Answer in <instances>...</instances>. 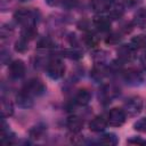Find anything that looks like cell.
<instances>
[{
  "instance_id": "6da1fadb",
  "label": "cell",
  "mask_w": 146,
  "mask_h": 146,
  "mask_svg": "<svg viewBox=\"0 0 146 146\" xmlns=\"http://www.w3.org/2000/svg\"><path fill=\"white\" fill-rule=\"evenodd\" d=\"M14 18L17 24L22 25L23 27L29 26H35L38 19H39V11L36 9H27L22 8L15 11Z\"/></svg>"
},
{
  "instance_id": "7a4b0ae2",
  "label": "cell",
  "mask_w": 146,
  "mask_h": 146,
  "mask_svg": "<svg viewBox=\"0 0 146 146\" xmlns=\"http://www.w3.org/2000/svg\"><path fill=\"white\" fill-rule=\"evenodd\" d=\"M47 74L52 80H58L65 74V65L58 58H52L47 63Z\"/></svg>"
},
{
  "instance_id": "3957f363",
  "label": "cell",
  "mask_w": 146,
  "mask_h": 146,
  "mask_svg": "<svg viewBox=\"0 0 146 146\" xmlns=\"http://www.w3.org/2000/svg\"><path fill=\"white\" fill-rule=\"evenodd\" d=\"M143 106H144V103H143V99L139 96H131L124 102L123 110H124L127 115L137 116L141 112Z\"/></svg>"
},
{
  "instance_id": "277c9868",
  "label": "cell",
  "mask_w": 146,
  "mask_h": 146,
  "mask_svg": "<svg viewBox=\"0 0 146 146\" xmlns=\"http://www.w3.org/2000/svg\"><path fill=\"white\" fill-rule=\"evenodd\" d=\"M23 90L29 95H31L32 97H35V96L38 97L46 92V86L41 80L34 78L25 82V84L23 86Z\"/></svg>"
},
{
  "instance_id": "5b68a950",
  "label": "cell",
  "mask_w": 146,
  "mask_h": 146,
  "mask_svg": "<svg viewBox=\"0 0 146 146\" xmlns=\"http://www.w3.org/2000/svg\"><path fill=\"white\" fill-rule=\"evenodd\" d=\"M127 119V114L123 108L114 107L107 114V122L112 127H121Z\"/></svg>"
},
{
  "instance_id": "8992f818",
  "label": "cell",
  "mask_w": 146,
  "mask_h": 146,
  "mask_svg": "<svg viewBox=\"0 0 146 146\" xmlns=\"http://www.w3.org/2000/svg\"><path fill=\"white\" fill-rule=\"evenodd\" d=\"M123 80L130 86H139L144 82V74L137 68H128L122 72Z\"/></svg>"
},
{
  "instance_id": "52a82bcc",
  "label": "cell",
  "mask_w": 146,
  "mask_h": 146,
  "mask_svg": "<svg viewBox=\"0 0 146 146\" xmlns=\"http://www.w3.org/2000/svg\"><path fill=\"white\" fill-rule=\"evenodd\" d=\"M117 59L121 63L131 62L136 57V48L132 44H121L117 48Z\"/></svg>"
},
{
  "instance_id": "ba28073f",
  "label": "cell",
  "mask_w": 146,
  "mask_h": 146,
  "mask_svg": "<svg viewBox=\"0 0 146 146\" xmlns=\"http://www.w3.org/2000/svg\"><path fill=\"white\" fill-rule=\"evenodd\" d=\"M119 95H120V89H117L113 84H106L99 91V99L102 103L108 104L112 102V99L116 98Z\"/></svg>"
},
{
  "instance_id": "9c48e42d",
  "label": "cell",
  "mask_w": 146,
  "mask_h": 146,
  "mask_svg": "<svg viewBox=\"0 0 146 146\" xmlns=\"http://www.w3.org/2000/svg\"><path fill=\"white\" fill-rule=\"evenodd\" d=\"M25 71H26V67H25V64L22 59H15L13 60L10 64H9V67H8V72H9V75L17 80V79H22L24 75H25Z\"/></svg>"
},
{
  "instance_id": "30bf717a",
  "label": "cell",
  "mask_w": 146,
  "mask_h": 146,
  "mask_svg": "<svg viewBox=\"0 0 146 146\" xmlns=\"http://www.w3.org/2000/svg\"><path fill=\"white\" fill-rule=\"evenodd\" d=\"M107 124H108L107 117H105L104 115H97L89 122V129L94 132H100L105 130Z\"/></svg>"
},
{
  "instance_id": "8fae6325",
  "label": "cell",
  "mask_w": 146,
  "mask_h": 146,
  "mask_svg": "<svg viewBox=\"0 0 146 146\" xmlns=\"http://www.w3.org/2000/svg\"><path fill=\"white\" fill-rule=\"evenodd\" d=\"M92 24L99 32H108L111 30V19L108 16H96L92 21Z\"/></svg>"
},
{
  "instance_id": "7c38bea8",
  "label": "cell",
  "mask_w": 146,
  "mask_h": 146,
  "mask_svg": "<svg viewBox=\"0 0 146 146\" xmlns=\"http://www.w3.org/2000/svg\"><path fill=\"white\" fill-rule=\"evenodd\" d=\"M66 127L73 133H79L83 128V120L78 115H71L66 120Z\"/></svg>"
},
{
  "instance_id": "4fadbf2b",
  "label": "cell",
  "mask_w": 146,
  "mask_h": 146,
  "mask_svg": "<svg viewBox=\"0 0 146 146\" xmlns=\"http://www.w3.org/2000/svg\"><path fill=\"white\" fill-rule=\"evenodd\" d=\"M16 104L22 108H30L33 106V97L22 89L16 95Z\"/></svg>"
},
{
  "instance_id": "5bb4252c",
  "label": "cell",
  "mask_w": 146,
  "mask_h": 146,
  "mask_svg": "<svg viewBox=\"0 0 146 146\" xmlns=\"http://www.w3.org/2000/svg\"><path fill=\"white\" fill-rule=\"evenodd\" d=\"M90 6L94 9V11L98 14H103L107 10H110L112 2L111 0H90Z\"/></svg>"
},
{
  "instance_id": "9a60e30c",
  "label": "cell",
  "mask_w": 146,
  "mask_h": 146,
  "mask_svg": "<svg viewBox=\"0 0 146 146\" xmlns=\"http://www.w3.org/2000/svg\"><path fill=\"white\" fill-rule=\"evenodd\" d=\"M91 99V94L88 89H80L78 90V92L75 94V98H74V102L75 104L80 105V106H86L89 104Z\"/></svg>"
},
{
  "instance_id": "2e32d148",
  "label": "cell",
  "mask_w": 146,
  "mask_h": 146,
  "mask_svg": "<svg viewBox=\"0 0 146 146\" xmlns=\"http://www.w3.org/2000/svg\"><path fill=\"white\" fill-rule=\"evenodd\" d=\"M124 14V5L122 2L114 3L108 10V17L112 19H120Z\"/></svg>"
},
{
  "instance_id": "e0dca14e",
  "label": "cell",
  "mask_w": 146,
  "mask_h": 146,
  "mask_svg": "<svg viewBox=\"0 0 146 146\" xmlns=\"http://www.w3.org/2000/svg\"><path fill=\"white\" fill-rule=\"evenodd\" d=\"M13 113H14L13 104L8 99L2 97L1 98V115H2V117L3 119L5 117H9V116L13 115Z\"/></svg>"
},
{
  "instance_id": "ac0fdd59",
  "label": "cell",
  "mask_w": 146,
  "mask_h": 146,
  "mask_svg": "<svg viewBox=\"0 0 146 146\" xmlns=\"http://www.w3.org/2000/svg\"><path fill=\"white\" fill-rule=\"evenodd\" d=\"M99 143L100 144H104V145H110V146H114L119 143V139L116 137L115 133H112V132H108V133H105L100 137L99 139Z\"/></svg>"
},
{
  "instance_id": "d6986e66",
  "label": "cell",
  "mask_w": 146,
  "mask_h": 146,
  "mask_svg": "<svg viewBox=\"0 0 146 146\" xmlns=\"http://www.w3.org/2000/svg\"><path fill=\"white\" fill-rule=\"evenodd\" d=\"M46 132V125L43 124H38L35 127H32L30 129V137L33 139H40Z\"/></svg>"
},
{
  "instance_id": "ffe728a7",
  "label": "cell",
  "mask_w": 146,
  "mask_h": 146,
  "mask_svg": "<svg viewBox=\"0 0 146 146\" xmlns=\"http://www.w3.org/2000/svg\"><path fill=\"white\" fill-rule=\"evenodd\" d=\"M131 44L136 49H146V34H139L132 38Z\"/></svg>"
},
{
  "instance_id": "44dd1931",
  "label": "cell",
  "mask_w": 146,
  "mask_h": 146,
  "mask_svg": "<svg viewBox=\"0 0 146 146\" xmlns=\"http://www.w3.org/2000/svg\"><path fill=\"white\" fill-rule=\"evenodd\" d=\"M133 24L137 25L138 27H146V10L140 9L133 18Z\"/></svg>"
},
{
  "instance_id": "7402d4cb",
  "label": "cell",
  "mask_w": 146,
  "mask_h": 146,
  "mask_svg": "<svg viewBox=\"0 0 146 146\" xmlns=\"http://www.w3.org/2000/svg\"><path fill=\"white\" fill-rule=\"evenodd\" d=\"M38 32L35 30V26H29V27H23V31H22V34L21 36L24 38L25 40L30 41L32 39H34L36 36Z\"/></svg>"
},
{
  "instance_id": "603a6c76",
  "label": "cell",
  "mask_w": 146,
  "mask_h": 146,
  "mask_svg": "<svg viewBox=\"0 0 146 146\" xmlns=\"http://www.w3.org/2000/svg\"><path fill=\"white\" fill-rule=\"evenodd\" d=\"M64 57H67L70 59H80L82 57V52L75 48H71V49H65L62 51Z\"/></svg>"
},
{
  "instance_id": "cb8c5ba5",
  "label": "cell",
  "mask_w": 146,
  "mask_h": 146,
  "mask_svg": "<svg viewBox=\"0 0 146 146\" xmlns=\"http://www.w3.org/2000/svg\"><path fill=\"white\" fill-rule=\"evenodd\" d=\"M54 47H55L54 41L48 36H44V38L40 39L38 41V44H36L38 49H50V48H54Z\"/></svg>"
},
{
  "instance_id": "d4e9b609",
  "label": "cell",
  "mask_w": 146,
  "mask_h": 146,
  "mask_svg": "<svg viewBox=\"0 0 146 146\" xmlns=\"http://www.w3.org/2000/svg\"><path fill=\"white\" fill-rule=\"evenodd\" d=\"M27 44H29V41L21 36L16 41V43H15V50L18 51V52H25L29 49V46Z\"/></svg>"
},
{
  "instance_id": "484cf974",
  "label": "cell",
  "mask_w": 146,
  "mask_h": 146,
  "mask_svg": "<svg viewBox=\"0 0 146 146\" xmlns=\"http://www.w3.org/2000/svg\"><path fill=\"white\" fill-rule=\"evenodd\" d=\"M122 36L119 32H113L111 34H108V36L106 38V43L108 44H117L121 41Z\"/></svg>"
},
{
  "instance_id": "4316f807",
  "label": "cell",
  "mask_w": 146,
  "mask_h": 146,
  "mask_svg": "<svg viewBox=\"0 0 146 146\" xmlns=\"http://www.w3.org/2000/svg\"><path fill=\"white\" fill-rule=\"evenodd\" d=\"M133 129L140 132H146V117H141L133 123Z\"/></svg>"
},
{
  "instance_id": "83f0119b",
  "label": "cell",
  "mask_w": 146,
  "mask_h": 146,
  "mask_svg": "<svg viewBox=\"0 0 146 146\" xmlns=\"http://www.w3.org/2000/svg\"><path fill=\"white\" fill-rule=\"evenodd\" d=\"M84 42H86V44L87 46H89V47H94L96 43H97V41H98V39H97V36H96V34H94V33H88L86 36H84Z\"/></svg>"
},
{
  "instance_id": "f1b7e54d",
  "label": "cell",
  "mask_w": 146,
  "mask_h": 146,
  "mask_svg": "<svg viewBox=\"0 0 146 146\" xmlns=\"http://www.w3.org/2000/svg\"><path fill=\"white\" fill-rule=\"evenodd\" d=\"M127 143L128 144H131V145H141V146L146 145V140L143 139L141 137H137V136H133V137L129 138L127 140Z\"/></svg>"
},
{
  "instance_id": "f546056e",
  "label": "cell",
  "mask_w": 146,
  "mask_h": 146,
  "mask_svg": "<svg viewBox=\"0 0 146 146\" xmlns=\"http://www.w3.org/2000/svg\"><path fill=\"white\" fill-rule=\"evenodd\" d=\"M78 1H79V0H63L62 5H63L64 7H66V8H73V7L76 6Z\"/></svg>"
},
{
  "instance_id": "4dcf8cb0",
  "label": "cell",
  "mask_w": 146,
  "mask_h": 146,
  "mask_svg": "<svg viewBox=\"0 0 146 146\" xmlns=\"http://www.w3.org/2000/svg\"><path fill=\"white\" fill-rule=\"evenodd\" d=\"M140 2V0H122L124 7H135Z\"/></svg>"
},
{
  "instance_id": "1f68e13d",
  "label": "cell",
  "mask_w": 146,
  "mask_h": 146,
  "mask_svg": "<svg viewBox=\"0 0 146 146\" xmlns=\"http://www.w3.org/2000/svg\"><path fill=\"white\" fill-rule=\"evenodd\" d=\"M47 5H49L50 7H56L58 5H62L63 0H46Z\"/></svg>"
},
{
  "instance_id": "d6a6232c",
  "label": "cell",
  "mask_w": 146,
  "mask_h": 146,
  "mask_svg": "<svg viewBox=\"0 0 146 146\" xmlns=\"http://www.w3.org/2000/svg\"><path fill=\"white\" fill-rule=\"evenodd\" d=\"M140 62H141V64H143L144 68L146 70V52H145V54H143V56H141V58H140Z\"/></svg>"
}]
</instances>
